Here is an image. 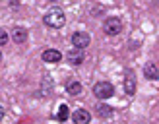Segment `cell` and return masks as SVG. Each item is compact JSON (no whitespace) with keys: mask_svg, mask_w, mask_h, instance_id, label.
<instances>
[{"mask_svg":"<svg viewBox=\"0 0 159 124\" xmlns=\"http://www.w3.org/2000/svg\"><path fill=\"white\" fill-rule=\"evenodd\" d=\"M43 21H45V25H49L52 29H60V27H64V23H66V16H64V10L62 8H51L49 12H47L43 16Z\"/></svg>","mask_w":159,"mask_h":124,"instance_id":"cell-1","label":"cell"},{"mask_svg":"<svg viewBox=\"0 0 159 124\" xmlns=\"http://www.w3.org/2000/svg\"><path fill=\"white\" fill-rule=\"evenodd\" d=\"M93 95L97 97L99 101H105V99H111L115 95V85L111 82H97L93 85Z\"/></svg>","mask_w":159,"mask_h":124,"instance_id":"cell-2","label":"cell"},{"mask_svg":"<svg viewBox=\"0 0 159 124\" xmlns=\"http://www.w3.org/2000/svg\"><path fill=\"white\" fill-rule=\"evenodd\" d=\"M103 31L109 35V37H115L122 31V21L120 18H115V16H111V18H107L105 21H103Z\"/></svg>","mask_w":159,"mask_h":124,"instance_id":"cell-3","label":"cell"},{"mask_svg":"<svg viewBox=\"0 0 159 124\" xmlns=\"http://www.w3.org/2000/svg\"><path fill=\"white\" fill-rule=\"evenodd\" d=\"M89 43H91V37H89V33H85V31H74L72 33V45L76 46V49H87L89 46Z\"/></svg>","mask_w":159,"mask_h":124,"instance_id":"cell-4","label":"cell"},{"mask_svg":"<svg viewBox=\"0 0 159 124\" xmlns=\"http://www.w3.org/2000/svg\"><path fill=\"white\" fill-rule=\"evenodd\" d=\"M136 87H138L136 72H134V70H126L124 72V91H126V95H134Z\"/></svg>","mask_w":159,"mask_h":124,"instance_id":"cell-5","label":"cell"},{"mask_svg":"<svg viewBox=\"0 0 159 124\" xmlns=\"http://www.w3.org/2000/svg\"><path fill=\"white\" fill-rule=\"evenodd\" d=\"M41 58H43V62H47V64H58L62 60V52L57 51V49H45Z\"/></svg>","mask_w":159,"mask_h":124,"instance_id":"cell-6","label":"cell"},{"mask_svg":"<svg viewBox=\"0 0 159 124\" xmlns=\"http://www.w3.org/2000/svg\"><path fill=\"white\" fill-rule=\"evenodd\" d=\"M66 60H68L72 66H80V64L85 60V52H84V49H76V46H74V49L66 54Z\"/></svg>","mask_w":159,"mask_h":124,"instance_id":"cell-7","label":"cell"},{"mask_svg":"<svg viewBox=\"0 0 159 124\" xmlns=\"http://www.w3.org/2000/svg\"><path fill=\"white\" fill-rule=\"evenodd\" d=\"M89 120H91V113L87 108H76L72 113V122L76 124H87Z\"/></svg>","mask_w":159,"mask_h":124,"instance_id":"cell-8","label":"cell"},{"mask_svg":"<svg viewBox=\"0 0 159 124\" xmlns=\"http://www.w3.org/2000/svg\"><path fill=\"white\" fill-rule=\"evenodd\" d=\"M27 37H29V33H27L25 27H14L12 29V41L16 45H25L27 43Z\"/></svg>","mask_w":159,"mask_h":124,"instance_id":"cell-9","label":"cell"},{"mask_svg":"<svg viewBox=\"0 0 159 124\" xmlns=\"http://www.w3.org/2000/svg\"><path fill=\"white\" fill-rule=\"evenodd\" d=\"M144 76L148 78V80H152V82L159 80V68H157L155 62H148V64L144 66Z\"/></svg>","mask_w":159,"mask_h":124,"instance_id":"cell-10","label":"cell"},{"mask_svg":"<svg viewBox=\"0 0 159 124\" xmlns=\"http://www.w3.org/2000/svg\"><path fill=\"white\" fill-rule=\"evenodd\" d=\"M113 107H109L105 103H99V105H95V114L99 116V118H111L113 116Z\"/></svg>","mask_w":159,"mask_h":124,"instance_id":"cell-11","label":"cell"},{"mask_svg":"<svg viewBox=\"0 0 159 124\" xmlns=\"http://www.w3.org/2000/svg\"><path fill=\"white\" fill-rule=\"evenodd\" d=\"M84 91V87H82V83H80V82H68L66 83V93H68V95H80V93H82Z\"/></svg>","mask_w":159,"mask_h":124,"instance_id":"cell-12","label":"cell"},{"mask_svg":"<svg viewBox=\"0 0 159 124\" xmlns=\"http://www.w3.org/2000/svg\"><path fill=\"white\" fill-rule=\"evenodd\" d=\"M68 116H70V108H68V105H64V103H62V105L58 107L57 120H58V122H66V120H68Z\"/></svg>","mask_w":159,"mask_h":124,"instance_id":"cell-13","label":"cell"},{"mask_svg":"<svg viewBox=\"0 0 159 124\" xmlns=\"http://www.w3.org/2000/svg\"><path fill=\"white\" fill-rule=\"evenodd\" d=\"M8 41H10V37H8V33H6L2 27H0V46H4Z\"/></svg>","mask_w":159,"mask_h":124,"instance_id":"cell-14","label":"cell"},{"mask_svg":"<svg viewBox=\"0 0 159 124\" xmlns=\"http://www.w3.org/2000/svg\"><path fill=\"white\" fill-rule=\"evenodd\" d=\"M4 116H6V111H4V107H0V120H2Z\"/></svg>","mask_w":159,"mask_h":124,"instance_id":"cell-15","label":"cell"},{"mask_svg":"<svg viewBox=\"0 0 159 124\" xmlns=\"http://www.w3.org/2000/svg\"><path fill=\"white\" fill-rule=\"evenodd\" d=\"M47 2H51V4H54V2H57V0H47Z\"/></svg>","mask_w":159,"mask_h":124,"instance_id":"cell-16","label":"cell"},{"mask_svg":"<svg viewBox=\"0 0 159 124\" xmlns=\"http://www.w3.org/2000/svg\"><path fill=\"white\" fill-rule=\"evenodd\" d=\"M0 62H2V51H0Z\"/></svg>","mask_w":159,"mask_h":124,"instance_id":"cell-17","label":"cell"}]
</instances>
